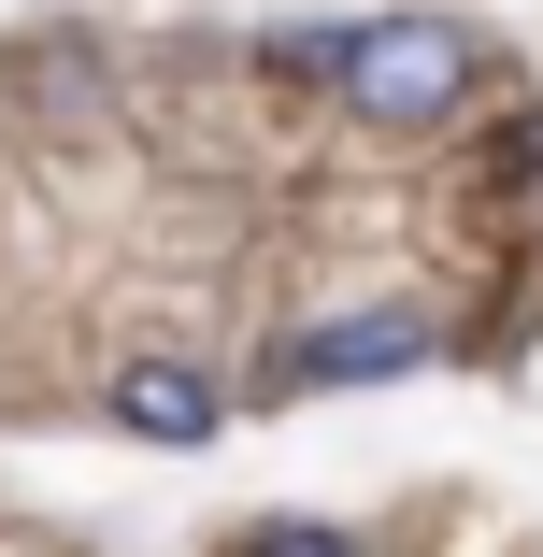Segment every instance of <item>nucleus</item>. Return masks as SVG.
Segmentation results:
<instances>
[{
  "label": "nucleus",
  "mask_w": 543,
  "mask_h": 557,
  "mask_svg": "<svg viewBox=\"0 0 543 557\" xmlns=\"http://www.w3.org/2000/svg\"><path fill=\"white\" fill-rule=\"evenodd\" d=\"M458 86H472V29L458 15H358V72H344L358 129H444Z\"/></svg>",
  "instance_id": "nucleus-1"
},
{
  "label": "nucleus",
  "mask_w": 543,
  "mask_h": 557,
  "mask_svg": "<svg viewBox=\"0 0 543 557\" xmlns=\"http://www.w3.org/2000/svg\"><path fill=\"white\" fill-rule=\"evenodd\" d=\"M400 372H429V314H400V300L314 314L300 344H286V386H400Z\"/></svg>",
  "instance_id": "nucleus-2"
},
{
  "label": "nucleus",
  "mask_w": 543,
  "mask_h": 557,
  "mask_svg": "<svg viewBox=\"0 0 543 557\" xmlns=\"http://www.w3.org/2000/svg\"><path fill=\"white\" fill-rule=\"evenodd\" d=\"M100 400H115L129 443H214V414H230V400H214V372H186V358H129Z\"/></svg>",
  "instance_id": "nucleus-3"
},
{
  "label": "nucleus",
  "mask_w": 543,
  "mask_h": 557,
  "mask_svg": "<svg viewBox=\"0 0 543 557\" xmlns=\"http://www.w3.org/2000/svg\"><path fill=\"white\" fill-rule=\"evenodd\" d=\"M258 58H272L286 86H344V72H358V15H286Z\"/></svg>",
  "instance_id": "nucleus-4"
},
{
  "label": "nucleus",
  "mask_w": 543,
  "mask_h": 557,
  "mask_svg": "<svg viewBox=\"0 0 543 557\" xmlns=\"http://www.w3.org/2000/svg\"><path fill=\"white\" fill-rule=\"evenodd\" d=\"M230 557H358V543H344L330 515H272V529H244Z\"/></svg>",
  "instance_id": "nucleus-5"
}]
</instances>
